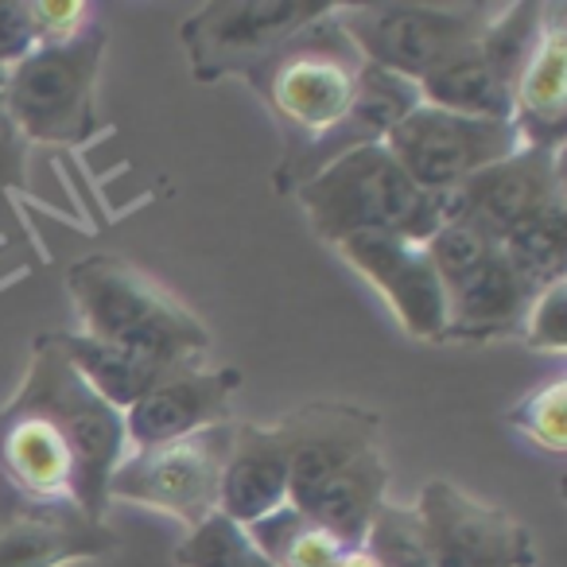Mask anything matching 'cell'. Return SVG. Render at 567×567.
I'll list each match as a JSON object with an SVG mask.
<instances>
[{"mask_svg": "<svg viewBox=\"0 0 567 567\" xmlns=\"http://www.w3.org/2000/svg\"><path fill=\"white\" fill-rule=\"evenodd\" d=\"M288 505V447L272 427L237 424L226 471H221L218 513L249 528Z\"/></svg>", "mask_w": 567, "mask_h": 567, "instance_id": "17", "label": "cell"}, {"mask_svg": "<svg viewBox=\"0 0 567 567\" xmlns=\"http://www.w3.org/2000/svg\"><path fill=\"white\" fill-rule=\"evenodd\" d=\"M40 48L32 4H0V66L9 71Z\"/></svg>", "mask_w": 567, "mask_h": 567, "instance_id": "27", "label": "cell"}, {"mask_svg": "<svg viewBox=\"0 0 567 567\" xmlns=\"http://www.w3.org/2000/svg\"><path fill=\"white\" fill-rule=\"evenodd\" d=\"M564 292H567V280H556L548 288L533 296L525 311V323H520V334L533 350L540 354L559 358L567 347V327H564Z\"/></svg>", "mask_w": 567, "mask_h": 567, "instance_id": "26", "label": "cell"}, {"mask_svg": "<svg viewBox=\"0 0 567 567\" xmlns=\"http://www.w3.org/2000/svg\"><path fill=\"white\" fill-rule=\"evenodd\" d=\"M564 148H520L509 159L486 167L447 195V218H463L505 241L513 229L533 221L551 203H564Z\"/></svg>", "mask_w": 567, "mask_h": 567, "instance_id": "13", "label": "cell"}, {"mask_svg": "<svg viewBox=\"0 0 567 567\" xmlns=\"http://www.w3.org/2000/svg\"><path fill=\"white\" fill-rule=\"evenodd\" d=\"M381 144L424 195L440 198L525 148L513 121L463 117L424 102L404 113Z\"/></svg>", "mask_w": 567, "mask_h": 567, "instance_id": "8", "label": "cell"}, {"mask_svg": "<svg viewBox=\"0 0 567 567\" xmlns=\"http://www.w3.org/2000/svg\"><path fill=\"white\" fill-rule=\"evenodd\" d=\"M502 252L513 260V268L533 284L536 292L548 288V284L564 280V265H567L564 203H551L548 210H540L533 221H525L520 229H513V234L502 241Z\"/></svg>", "mask_w": 567, "mask_h": 567, "instance_id": "21", "label": "cell"}, {"mask_svg": "<svg viewBox=\"0 0 567 567\" xmlns=\"http://www.w3.org/2000/svg\"><path fill=\"white\" fill-rule=\"evenodd\" d=\"M564 393H567V381L556 378V381H548V385L533 389L528 396H520L502 420L509 427H517L520 435H528V440L548 451V455H564V443H567Z\"/></svg>", "mask_w": 567, "mask_h": 567, "instance_id": "24", "label": "cell"}, {"mask_svg": "<svg viewBox=\"0 0 567 567\" xmlns=\"http://www.w3.org/2000/svg\"><path fill=\"white\" fill-rule=\"evenodd\" d=\"M125 458V412L66 365L51 334L35 339L24 385L0 409V520L82 513L102 525L110 474Z\"/></svg>", "mask_w": 567, "mask_h": 567, "instance_id": "1", "label": "cell"}, {"mask_svg": "<svg viewBox=\"0 0 567 567\" xmlns=\"http://www.w3.org/2000/svg\"><path fill=\"white\" fill-rule=\"evenodd\" d=\"M252 551V540L241 525L226 520L221 513H214L210 520L195 528V533L183 540V548L175 551V564L179 567H245Z\"/></svg>", "mask_w": 567, "mask_h": 567, "instance_id": "25", "label": "cell"}, {"mask_svg": "<svg viewBox=\"0 0 567 567\" xmlns=\"http://www.w3.org/2000/svg\"><path fill=\"white\" fill-rule=\"evenodd\" d=\"M362 71L365 59L358 55L331 9L288 35L245 82L257 90L280 125L284 152H300L347 117Z\"/></svg>", "mask_w": 567, "mask_h": 567, "instance_id": "5", "label": "cell"}, {"mask_svg": "<svg viewBox=\"0 0 567 567\" xmlns=\"http://www.w3.org/2000/svg\"><path fill=\"white\" fill-rule=\"evenodd\" d=\"M432 567H533V536L520 520L474 502L451 482H427L416 505Z\"/></svg>", "mask_w": 567, "mask_h": 567, "instance_id": "12", "label": "cell"}, {"mask_svg": "<svg viewBox=\"0 0 567 567\" xmlns=\"http://www.w3.org/2000/svg\"><path fill=\"white\" fill-rule=\"evenodd\" d=\"M245 567H272V564H268V559L257 551V544H252V551H249V559H245Z\"/></svg>", "mask_w": 567, "mask_h": 567, "instance_id": "29", "label": "cell"}, {"mask_svg": "<svg viewBox=\"0 0 567 567\" xmlns=\"http://www.w3.org/2000/svg\"><path fill=\"white\" fill-rule=\"evenodd\" d=\"M237 424H214L156 447H136L110 474V497L141 502L198 528L218 513L221 471L234 447Z\"/></svg>", "mask_w": 567, "mask_h": 567, "instance_id": "10", "label": "cell"}, {"mask_svg": "<svg viewBox=\"0 0 567 567\" xmlns=\"http://www.w3.org/2000/svg\"><path fill=\"white\" fill-rule=\"evenodd\" d=\"M20 183H24V136L0 117V198Z\"/></svg>", "mask_w": 567, "mask_h": 567, "instance_id": "28", "label": "cell"}, {"mask_svg": "<svg viewBox=\"0 0 567 567\" xmlns=\"http://www.w3.org/2000/svg\"><path fill=\"white\" fill-rule=\"evenodd\" d=\"M362 544L378 559V567H432L427 564V548H424V536H420L416 513L404 509V505L381 502Z\"/></svg>", "mask_w": 567, "mask_h": 567, "instance_id": "22", "label": "cell"}, {"mask_svg": "<svg viewBox=\"0 0 567 567\" xmlns=\"http://www.w3.org/2000/svg\"><path fill=\"white\" fill-rule=\"evenodd\" d=\"M323 241L350 237H401L424 245L447 221V198L424 195L401 172L385 144H365L292 190Z\"/></svg>", "mask_w": 567, "mask_h": 567, "instance_id": "4", "label": "cell"}, {"mask_svg": "<svg viewBox=\"0 0 567 567\" xmlns=\"http://www.w3.org/2000/svg\"><path fill=\"white\" fill-rule=\"evenodd\" d=\"M245 533L272 567H334L347 551V544L334 540L327 528L311 525L308 517H300L292 505L276 509L272 517L257 520Z\"/></svg>", "mask_w": 567, "mask_h": 567, "instance_id": "20", "label": "cell"}, {"mask_svg": "<svg viewBox=\"0 0 567 567\" xmlns=\"http://www.w3.org/2000/svg\"><path fill=\"white\" fill-rule=\"evenodd\" d=\"M66 288L86 327L82 334L121 354L175 370L198 362V354L210 347L206 327L148 272L121 257L94 252L79 260L66 272Z\"/></svg>", "mask_w": 567, "mask_h": 567, "instance_id": "3", "label": "cell"}, {"mask_svg": "<svg viewBox=\"0 0 567 567\" xmlns=\"http://www.w3.org/2000/svg\"><path fill=\"white\" fill-rule=\"evenodd\" d=\"M497 249H502V241H494L486 229L471 226V221H463V218H447L424 241V252H427V260H432L435 276L443 280V288L455 284L458 276H466L471 268H478L482 260Z\"/></svg>", "mask_w": 567, "mask_h": 567, "instance_id": "23", "label": "cell"}, {"mask_svg": "<svg viewBox=\"0 0 567 567\" xmlns=\"http://www.w3.org/2000/svg\"><path fill=\"white\" fill-rule=\"evenodd\" d=\"M319 0H218L190 20H183L179 40L187 48L190 74L198 82H218L226 74L249 79L288 35L331 12Z\"/></svg>", "mask_w": 567, "mask_h": 567, "instance_id": "11", "label": "cell"}, {"mask_svg": "<svg viewBox=\"0 0 567 567\" xmlns=\"http://www.w3.org/2000/svg\"><path fill=\"white\" fill-rule=\"evenodd\" d=\"M567 28L559 9H544L528 63L513 86V128L525 148H564L567 125Z\"/></svg>", "mask_w": 567, "mask_h": 567, "instance_id": "18", "label": "cell"}, {"mask_svg": "<svg viewBox=\"0 0 567 567\" xmlns=\"http://www.w3.org/2000/svg\"><path fill=\"white\" fill-rule=\"evenodd\" d=\"M536 288L513 268V260L502 249L489 252L478 268L447 284V323L443 339L482 342L520 334L525 311L533 303Z\"/></svg>", "mask_w": 567, "mask_h": 567, "instance_id": "16", "label": "cell"}, {"mask_svg": "<svg viewBox=\"0 0 567 567\" xmlns=\"http://www.w3.org/2000/svg\"><path fill=\"white\" fill-rule=\"evenodd\" d=\"M334 249L378 288L412 339H443L447 288L435 276L424 245L401 241V237H350Z\"/></svg>", "mask_w": 567, "mask_h": 567, "instance_id": "14", "label": "cell"}, {"mask_svg": "<svg viewBox=\"0 0 567 567\" xmlns=\"http://www.w3.org/2000/svg\"><path fill=\"white\" fill-rule=\"evenodd\" d=\"M241 389V370L218 365L203 370L198 362L164 373L133 409L125 412V440L136 447H156L203 427L229 424V401Z\"/></svg>", "mask_w": 567, "mask_h": 567, "instance_id": "15", "label": "cell"}, {"mask_svg": "<svg viewBox=\"0 0 567 567\" xmlns=\"http://www.w3.org/2000/svg\"><path fill=\"white\" fill-rule=\"evenodd\" d=\"M288 447V505L334 540L358 548L385 502L381 416L358 404H303L276 424Z\"/></svg>", "mask_w": 567, "mask_h": 567, "instance_id": "2", "label": "cell"}, {"mask_svg": "<svg viewBox=\"0 0 567 567\" xmlns=\"http://www.w3.org/2000/svg\"><path fill=\"white\" fill-rule=\"evenodd\" d=\"M544 24V4H513L494 17L474 48L416 82L420 102L463 117L513 121V86Z\"/></svg>", "mask_w": 567, "mask_h": 567, "instance_id": "9", "label": "cell"}, {"mask_svg": "<svg viewBox=\"0 0 567 567\" xmlns=\"http://www.w3.org/2000/svg\"><path fill=\"white\" fill-rule=\"evenodd\" d=\"M105 55V28L90 24L66 43H43L4 79V121L24 141L86 144L102 128L97 71Z\"/></svg>", "mask_w": 567, "mask_h": 567, "instance_id": "6", "label": "cell"}, {"mask_svg": "<svg viewBox=\"0 0 567 567\" xmlns=\"http://www.w3.org/2000/svg\"><path fill=\"white\" fill-rule=\"evenodd\" d=\"M4 79H9V71L0 66V117H4Z\"/></svg>", "mask_w": 567, "mask_h": 567, "instance_id": "30", "label": "cell"}, {"mask_svg": "<svg viewBox=\"0 0 567 567\" xmlns=\"http://www.w3.org/2000/svg\"><path fill=\"white\" fill-rule=\"evenodd\" d=\"M110 548L113 533L82 513H20L0 520V567H59Z\"/></svg>", "mask_w": 567, "mask_h": 567, "instance_id": "19", "label": "cell"}, {"mask_svg": "<svg viewBox=\"0 0 567 567\" xmlns=\"http://www.w3.org/2000/svg\"><path fill=\"white\" fill-rule=\"evenodd\" d=\"M497 12L494 4H334L358 55L409 82L427 79L474 48Z\"/></svg>", "mask_w": 567, "mask_h": 567, "instance_id": "7", "label": "cell"}]
</instances>
